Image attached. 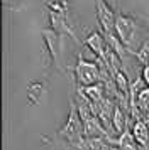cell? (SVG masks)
<instances>
[{
	"label": "cell",
	"instance_id": "obj_1",
	"mask_svg": "<svg viewBox=\"0 0 149 150\" xmlns=\"http://www.w3.org/2000/svg\"><path fill=\"white\" fill-rule=\"evenodd\" d=\"M142 34H144V29L135 17L124 14H119L115 17V35L129 51V54H134L137 51V46L139 44L142 46L146 42Z\"/></svg>",
	"mask_w": 149,
	"mask_h": 150
},
{
	"label": "cell",
	"instance_id": "obj_2",
	"mask_svg": "<svg viewBox=\"0 0 149 150\" xmlns=\"http://www.w3.org/2000/svg\"><path fill=\"white\" fill-rule=\"evenodd\" d=\"M59 135L66 138L68 142L73 145L74 149L85 150V128H83V120H81L76 103L71 100V110H69V116H68L64 127L59 130Z\"/></svg>",
	"mask_w": 149,
	"mask_h": 150
},
{
	"label": "cell",
	"instance_id": "obj_3",
	"mask_svg": "<svg viewBox=\"0 0 149 150\" xmlns=\"http://www.w3.org/2000/svg\"><path fill=\"white\" fill-rule=\"evenodd\" d=\"M47 8L51 10L49 15V21H51V27L54 32H58L59 35H71L73 39H76V35L73 34V29L71 24L68 21V4L63 0H53V2H47L46 4Z\"/></svg>",
	"mask_w": 149,
	"mask_h": 150
},
{
	"label": "cell",
	"instance_id": "obj_4",
	"mask_svg": "<svg viewBox=\"0 0 149 150\" xmlns=\"http://www.w3.org/2000/svg\"><path fill=\"white\" fill-rule=\"evenodd\" d=\"M73 71L78 86H92V84L102 83L100 64L97 61H87L81 54H78V61H76Z\"/></svg>",
	"mask_w": 149,
	"mask_h": 150
},
{
	"label": "cell",
	"instance_id": "obj_5",
	"mask_svg": "<svg viewBox=\"0 0 149 150\" xmlns=\"http://www.w3.org/2000/svg\"><path fill=\"white\" fill-rule=\"evenodd\" d=\"M97 5V17H98V24H100L102 34H115V17L114 10L107 5L105 0H95Z\"/></svg>",
	"mask_w": 149,
	"mask_h": 150
},
{
	"label": "cell",
	"instance_id": "obj_6",
	"mask_svg": "<svg viewBox=\"0 0 149 150\" xmlns=\"http://www.w3.org/2000/svg\"><path fill=\"white\" fill-rule=\"evenodd\" d=\"M85 44L92 49V52L97 56V59H102V61H103L108 44H107V41H105V37H103V34H102V32L93 30L90 35H87V37H85Z\"/></svg>",
	"mask_w": 149,
	"mask_h": 150
},
{
	"label": "cell",
	"instance_id": "obj_7",
	"mask_svg": "<svg viewBox=\"0 0 149 150\" xmlns=\"http://www.w3.org/2000/svg\"><path fill=\"white\" fill-rule=\"evenodd\" d=\"M76 93L80 96H83L88 103H98L105 98L103 83H97V84H92V86H78Z\"/></svg>",
	"mask_w": 149,
	"mask_h": 150
},
{
	"label": "cell",
	"instance_id": "obj_8",
	"mask_svg": "<svg viewBox=\"0 0 149 150\" xmlns=\"http://www.w3.org/2000/svg\"><path fill=\"white\" fill-rule=\"evenodd\" d=\"M42 37L46 41V46L49 49V54L53 57V62L58 64V57H59V52H61V35L58 32H54L53 29L51 30H44L42 32Z\"/></svg>",
	"mask_w": 149,
	"mask_h": 150
},
{
	"label": "cell",
	"instance_id": "obj_9",
	"mask_svg": "<svg viewBox=\"0 0 149 150\" xmlns=\"http://www.w3.org/2000/svg\"><path fill=\"white\" fill-rule=\"evenodd\" d=\"M112 145H117L120 150H141V145L137 143L132 130L129 128V127L125 128L124 133L119 135V138H115L114 142H112Z\"/></svg>",
	"mask_w": 149,
	"mask_h": 150
},
{
	"label": "cell",
	"instance_id": "obj_10",
	"mask_svg": "<svg viewBox=\"0 0 149 150\" xmlns=\"http://www.w3.org/2000/svg\"><path fill=\"white\" fill-rule=\"evenodd\" d=\"M132 133L141 147H149V125L146 120H137L132 125Z\"/></svg>",
	"mask_w": 149,
	"mask_h": 150
},
{
	"label": "cell",
	"instance_id": "obj_11",
	"mask_svg": "<svg viewBox=\"0 0 149 150\" xmlns=\"http://www.w3.org/2000/svg\"><path fill=\"white\" fill-rule=\"evenodd\" d=\"M135 105H137L139 113L146 118V115L149 113V86H146V88L137 95V101H135Z\"/></svg>",
	"mask_w": 149,
	"mask_h": 150
},
{
	"label": "cell",
	"instance_id": "obj_12",
	"mask_svg": "<svg viewBox=\"0 0 149 150\" xmlns=\"http://www.w3.org/2000/svg\"><path fill=\"white\" fill-rule=\"evenodd\" d=\"M114 81H115V84H117V88L120 89V93H124L125 96H129V91H130V81H129L127 74H125L122 69L114 76Z\"/></svg>",
	"mask_w": 149,
	"mask_h": 150
},
{
	"label": "cell",
	"instance_id": "obj_13",
	"mask_svg": "<svg viewBox=\"0 0 149 150\" xmlns=\"http://www.w3.org/2000/svg\"><path fill=\"white\" fill-rule=\"evenodd\" d=\"M42 89H44V86H42V83H39V81H34L27 86V96H29L31 103H34V105L39 103L41 95H42Z\"/></svg>",
	"mask_w": 149,
	"mask_h": 150
},
{
	"label": "cell",
	"instance_id": "obj_14",
	"mask_svg": "<svg viewBox=\"0 0 149 150\" xmlns=\"http://www.w3.org/2000/svg\"><path fill=\"white\" fill-rule=\"evenodd\" d=\"M132 56L137 57V61L141 62L142 66H149V41L144 42V44H142L141 47L137 49Z\"/></svg>",
	"mask_w": 149,
	"mask_h": 150
},
{
	"label": "cell",
	"instance_id": "obj_15",
	"mask_svg": "<svg viewBox=\"0 0 149 150\" xmlns=\"http://www.w3.org/2000/svg\"><path fill=\"white\" fill-rule=\"evenodd\" d=\"M141 78L144 79V83L149 86V66H144L142 68V74H141Z\"/></svg>",
	"mask_w": 149,
	"mask_h": 150
},
{
	"label": "cell",
	"instance_id": "obj_16",
	"mask_svg": "<svg viewBox=\"0 0 149 150\" xmlns=\"http://www.w3.org/2000/svg\"><path fill=\"white\" fill-rule=\"evenodd\" d=\"M110 150H120V149H119L117 145H110Z\"/></svg>",
	"mask_w": 149,
	"mask_h": 150
}]
</instances>
